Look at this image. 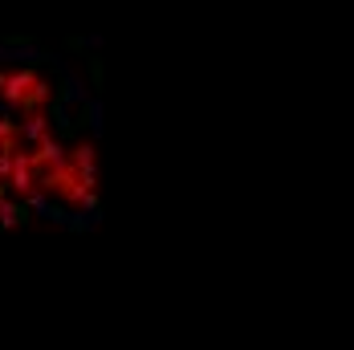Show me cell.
Listing matches in <instances>:
<instances>
[{
    "instance_id": "obj_5",
    "label": "cell",
    "mask_w": 354,
    "mask_h": 350,
    "mask_svg": "<svg viewBox=\"0 0 354 350\" xmlns=\"http://www.w3.org/2000/svg\"><path fill=\"white\" fill-rule=\"evenodd\" d=\"M73 122L86 131V127H98V106L94 102H77L73 106Z\"/></svg>"
},
{
    "instance_id": "obj_2",
    "label": "cell",
    "mask_w": 354,
    "mask_h": 350,
    "mask_svg": "<svg viewBox=\"0 0 354 350\" xmlns=\"http://www.w3.org/2000/svg\"><path fill=\"white\" fill-rule=\"evenodd\" d=\"M29 159H33L37 172H53V167H66L70 163V147L57 139V135H49V139H41L37 147H29Z\"/></svg>"
},
{
    "instance_id": "obj_8",
    "label": "cell",
    "mask_w": 354,
    "mask_h": 350,
    "mask_svg": "<svg viewBox=\"0 0 354 350\" xmlns=\"http://www.w3.org/2000/svg\"><path fill=\"white\" fill-rule=\"evenodd\" d=\"M0 151H4V142H0Z\"/></svg>"
},
{
    "instance_id": "obj_7",
    "label": "cell",
    "mask_w": 354,
    "mask_h": 350,
    "mask_svg": "<svg viewBox=\"0 0 354 350\" xmlns=\"http://www.w3.org/2000/svg\"><path fill=\"white\" fill-rule=\"evenodd\" d=\"M86 45H90L86 37H66V49H86Z\"/></svg>"
},
{
    "instance_id": "obj_3",
    "label": "cell",
    "mask_w": 354,
    "mask_h": 350,
    "mask_svg": "<svg viewBox=\"0 0 354 350\" xmlns=\"http://www.w3.org/2000/svg\"><path fill=\"white\" fill-rule=\"evenodd\" d=\"M49 135H53V114L37 110V114H25V118H21V142H25V147H37V142L49 139Z\"/></svg>"
},
{
    "instance_id": "obj_4",
    "label": "cell",
    "mask_w": 354,
    "mask_h": 350,
    "mask_svg": "<svg viewBox=\"0 0 354 350\" xmlns=\"http://www.w3.org/2000/svg\"><path fill=\"white\" fill-rule=\"evenodd\" d=\"M33 220V208L25 204V200H0V232L4 228H21V224H29Z\"/></svg>"
},
{
    "instance_id": "obj_6",
    "label": "cell",
    "mask_w": 354,
    "mask_h": 350,
    "mask_svg": "<svg viewBox=\"0 0 354 350\" xmlns=\"http://www.w3.org/2000/svg\"><path fill=\"white\" fill-rule=\"evenodd\" d=\"M102 82H106V66H102V57H90V86L102 90Z\"/></svg>"
},
{
    "instance_id": "obj_1",
    "label": "cell",
    "mask_w": 354,
    "mask_h": 350,
    "mask_svg": "<svg viewBox=\"0 0 354 350\" xmlns=\"http://www.w3.org/2000/svg\"><path fill=\"white\" fill-rule=\"evenodd\" d=\"M0 98H4L8 110L37 114L41 106L53 98V86L33 66H8V70H0Z\"/></svg>"
}]
</instances>
